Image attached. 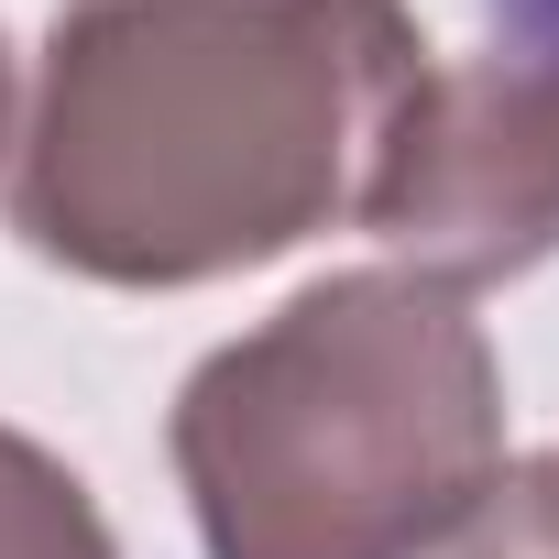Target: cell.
Returning a JSON list of instances; mask_svg holds the SVG:
<instances>
[{
  "label": "cell",
  "instance_id": "5b68a950",
  "mask_svg": "<svg viewBox=\"0 0 559 559\" xmlns=\"http://www.w3.org/2000/svg\"><path fill=\"white\" fill-rule=\"evenodd\" d=\"M439 559H559V450H526L483 483V504L450 526Z\"/></svg>",
  "mask_w": 559,
  "mask_h": 559
},
{
  "label": "cell",
  "instance_id": "7a4b0ae2",
  "mask_svg": "<svg viewBox=\"0 0 559 559\" xmlns=\"http://www.w3.org/2000/svg\"><path fill=\"white\" fill-rule=\"evenodd\" d=\"M165 450L209 559H439L504 472V362L406 263L319 274L176 384Z\"/></svg>",
  "mask_w": 559,
  "mask_h": 559
},
{
  "label": "cell",
  "instance_id": "277c9868",
  "mask_svg": "<svg viewBox=\"0 0 559 559\" xmlns=\"http://www.w3.org/2000/svg\"><path fill=\"white\" fill-rule=\"evenodd\" d=\"M0 559H121L99 493L23 428H0Z\"/></svg>",
  "mask_w": 559,
  "mask_h": 559
},
{
  "label": "cell",
  "instance_id": "6da1fadb",
  "mask_svg": "<svg viewBox=\"0 0 559 559\" xmlns=\"http://www.w3.org/2000/svg\"><path fill=\"white\" fill-rule=\"evenodd\" d=\"M417 67L406 0H67L0 209L88 286H219L362 209Z\"/></svg>",
  "mask_w": 559,
  "mask_h": 559
},
{
  "label": "cell",
  "instance_id": "8992f818",
  "mask_svg": "<svg viewBox=\"0 0 559 559\" xmlns=\"http://www.w3.org/2000/svg\"><path fill=\"white\" fill-rule=\"evenodd\" d=\"M12 121H23V88H12V45H0V154H12Z\"/></svg>",
  "mask_w": 559,
  "mask_h": 559
},
{
  "label": "cell",
  "instance_id": "3957f363",
  "mask_svg": "<svg viewBox=\"0 0 559 559\" xmlns=\"http://www.w3.org/2000/svg\"><path fill=\"white\" fill-rule=\"evenodd\" d=\"M352 219L450 297L559 252V0H472V34L428 45Z\"/></svg>",
  "mask_w": 559,
  "mask_h": 559
}]
</instances>
